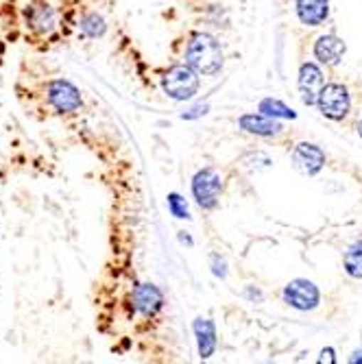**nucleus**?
<instances>
[{
  "mask_svg": "<svg viewBox=\"0 0 362 364\" xmlns=\"http://www.w3.org/2000/svg\"><path fill=\"white\" fill-rule=\"evenodd\" d=\"M223 61H225L223 46L214 36L203 33V31L192 33L190 42L186 46V63L190 68H194L203 77H212V75L220 73Z\"/></svg>",
  "mask_w": 362,
  "mask_h": 364,
  "instance_id": "nucleus-1",
  "label": "nucleus"
},
{
  "mask_svg": "<svg viewBox=\"0 0 362 364\" xmlns=\"http://www.w3.org/2000/svg\"><path fill=\"white\" fill-rule=\"evenodd\" d=\"M199 73L190 68L188 63H177L173 68H169L161 77V90L166 92L169 98L173 101H190L194 94L199 92Z\"/></svg>",
  "mask_w": 362,
  "mask_h": 364,
  "instance_id": "nucleus-2",
  "label": "nucleus"
},
{
  "mask_svg": "<svg viewBox=\"0 0 362 364\" xmlns=\"http://www.w3.org/2000/svg\"><path fill=\"white\" fill-rule=\"evenodd\" d=\"M44 98L48 107L59 114V116H70L77 114L83 107V98L81 92L75 83H70L68 79H53L46 85Z\"/></svg>",
  "mask_w": 362,
  "mask_h": 364,
  "instance_id": "nucleus-3",
  "label": "nucleus"
},
{
  "mask_svg": "<svg viewBox=\"0 0 362 364\" xmlns=\"http://www.w3.org/2000/svg\"><path fill=\"white\" fill-rule=\"evenodd\" d=\"M22 20L26 31L36 38H50L57 28V11L48 0H28L22 11Z\"/></svg>",
  "mask_w": 362,
  "mask_h": 364,
  "instance_id": "nucleus-4",
  "label": "nucleus"
},
{
  "mask_svg": "<svg viewBox=\"0 0 362 364\" xmlns=\"http://www.w3.org/2000/svg\"><path fill=\"white\" fill-rule=\"evenodd\" d=\"M316 107H319L321 116L330 118L334 122L345 120L351 112L349 90L343 83H325L316 98Z\"/></svg>",
  "mask_w": 362,
  "mask_h": 364,
  "instance_id": "nucleus-5",
  "label": "nucleus"
},
{
  "mask_svg": "<svg viewBox=\"0 0 362 364\" xmlns=\"http://www.w3.org/2000/svg\"><path fill=\"white\" fill-rule=\"evenodd\" d=\"M223 194V177L216 168H201L192 177V196L201 210H214Z\"/></svg>",
  "mask_w": 362,
  "mask_h": 364,
  "instance_id": "nucleus-6",
  "label": "nucleus"
},
{
  "mask_svg": "<svg viewBox=\"0 0 362 364\" xmlns=\"http://www.w3.org/2000/svg\"><path fill=\"white\" fill-rule=\"evenodd\" d=\"M284 304H288L290 308L299 310V312H310L314 308H319L321 304V290L316 288L314 282L297 277L284 286L282 290Z\"/></svg>",
  "mask_w": 362,
  "mask_h": 364,
  "instance_id": "nucleus-7",
  "label": "nucleus"
},
{
  "mask_svg": "<svg viewBox=\"0 0 362 364\" xmlns=\"http://www.w3.org/2000/svg\"><path fill=\"white\" fill-rule=\"evenodd\" d=\"M290 161H292V166L297 173H302L306 177H314L325 166V153L321 146H316L312 142H299L292 149Z\"/></svg>",
  "mask_w": 362,
  "mask_h": 364,
  "instance_id": "nucleus-8",
  "label": "nucleus"
},
{
  "mask_svg": "<svg viewBox=\"0 0 362 364\" xmlns=\"http://www.w3.org/2000/svg\"><path fill=\"white\" fill-rule=\"evenodd\" d=\"M131 306H134L136 314L151 318L164 306V292L155 284H138L131 292Z\"/></svg>",
  "mask_w": 362,
  "mask_h": 364,
  "instance_id": "nucleus-9",
  "label": "nucleus"
},
{
  "mask_svg": "<svg viewBox=\"0 0 362 364\" xmlns=\"http://www.w3.org/2000/svg\"><path fill=\"white\" fill-rule=\"evenodd\" d=\"M297 85H299V94H302V101L304 105H316V98L325 85V79H323V70L314 61H306L302 63L299 68V79H297Z\"/></svg>",
  "mask_w": 362,
  "mask_h": 364,
  "instance_id": "nucleus-10",
  "label": "nucleus"
},
{
  "mask_svg": "<svg viewBox=\"0 0 362 364\" xmlns=\"http://www.w3.org/2000/svg\"><path fill=\"white\" fill-rule=\"evenodd\" d=\"M238 127L245 131V134L251 136H260V138H275L282 134V122L277 118H271L262 112H251V114H243L238 118Z\"/></svg>",
  "mask_w": 362,
  "mask_h": 364,
  "instance_id": "nucleus-11",
  "label": "nucleus"
},
{
  "mask_svg": "<svg viewBox=\"0 0 362 364\" xmlns=\"http://www.w3.org/2000/svg\"><path fill=\"white\" fill-rule=\"evenodd\" d=\"M347 53V44L334 36V33H325L314 42V57L323 65H339Z\"/></svg>",
  "mask_w": 362,
  "mask_h": 364,
  "instance_id": "nucleus-12",
  "label": "nucleus"
},
{
  "mask_svg": "<svg viewBox=\"0 0 362 364\" xmlns=\"http://www.w3.org/2000/svg\"><path fill=\"white\" fill-rule=\"evenodd\" d=\"M297 18L306 26H321L330 16V0H294Z\"/></svg>",
  "mask_w": 362,
  "mask_h": 364,
  "instance_id": "nucleus-13",
  "label": "nucleus"
},
{
  "mask_svg": "<svg viewBox=\"0 0 362 364\" xmlns=\"http://www.w3.org/2000/svg\"><path fill=\"white\" fill-rule=\"evenodd\" d=\"M194 336H196V347H199V358L208 360L216 351V325L212 318H194Z\"/></svg>",
  "mask_w": 362,
  "mask_h": 364,
  "instance_id": "nucleus-14",
  "label": "nucleus"
},
{
  "mask_svg": "<svg viewBox=\"0 0 362 364\" xmlns=\"http://www.w3.org/2000/svg\"><path fill=\"white\" fill-rule=\"evenodd\" d=\"M79 28L85 38L90 40H98V38H103L105 36V31H107V22L101 14H96V11H90L81 18L79 22Z\"/></svg>",
  "mask_w": 362,
  "mask_h": 364,
  "instance_id": "nucleus-15",
  "label": "nucleus"
},
{
  "mask_svg": "<svg viewBox=\"0 0 362 364\" xmlns=\"http://www.w3.org/2000/svg\"><path fill=\"white\" fill-rule=\"evenodd\" d=\"M345 273L353 279H362V240H356L343 255Z\"/></svg>",
  "mask_w": 362,
  "mask_h": 364,
  "instance_id": "nucleus-16",
  "label": "nucleus"
},
{
  "mask_svg": "<svg viewBox=\"0 0 362 364\" xmlns=\"http://www.w3.org/2000/svg\"><path fill=\"white\" fill-rule=\"evenodd\" d=\"M257 112L267 114L271 118H284V120H294L297 118V114H294V109H290L286 103L277 101V98H265V101H260L257 105Z\"/></svg>",
  "mask_w": 362,
  "mask_h": 364,
  "instance_id": "nucleus-17",
  "label": "nucleus"
},
{
  "mask_svg": "<svg viewBox=\"0 0 362 364\" xmlns=\"http://www.w3.org/2000/svg\"><path fill=\"white\" fill-rule=\"evenodd\" d=\"M169 212L175 216V218H190V210H188V203H186V198L177 192H171L169 194Z\"/></svg>",
  "mask_w": 362,
  "mask_h": 364,
  "instance_id": "nucleus-18",
  "label": "nucleus"
},
{
  "mask_svg": "<svg viewBox=\"0 0 362 364\" xmlns=\"http://www.w3.org/2000/svg\"><path fill=\"white\" fill-rule=\"evenodd\" d=\"M210 267H212L214 277H218V279H225L227 277V262L218 253H212L210 255Z\"/></svg>",
  "mask_w": 362,
  "mask_h": 364,
  "instance_id": "nucleus-19",
  "label": "nucleus"
},
{
  "mask_svg": "<svg viewBox=\"0 0 362 364\" xmlns=\"http://www.w3.org/2000/svg\"><path fill=\"white\" fill-rule=\"evenodd\" d=\"M208 109H210V105L206 103H201V105H196V107H192L190 112H183L181 114V120H194V118H201V116H206L208 114Z\"/></svg>",
  "mask_w": 362,
  "mask_h": 364,
  "instance_id": "nucleus-20",
  "label": "nucleus"
},
{
  "mask_svg": "<svg viewBox=\"0 0 362 364\" xmlns=\"http://www.w3.org/2000/svg\"><path fill=\"white\" fill-rule=\"evenodd\" d=\"M245 296L251 301V304H260L262 299H265V294H262V290L260 288H255V286H247L245 288Z\"/></svg>",
  "mask_w": 362,
  "mask_h": 364,
  "instance_id": "nucleus-21",
  "label": "nucleus"
},
{
  "mask_svg": "<svg viewBox=\"0 0 362 364\" xmlns=\"http://www.w3.org/2000/svg\"><path fill=\"white\" fill-rule=\"evenodd\" d=\"M319 362H330V364H334V362H336V351H334L332 347L323 349V351H321V358H319Z\"/></svg>",
  "mask_w": 362,
  "mask_h": 364,
  "instance_id": "nucleus-22",
  "label": "nucleus"
},
{
  "mask_svg": "<svg viewBox=\"0 0 362 364\" xmlns=\"http://www.w3.org/2000/svg\"><path fill=\"white\" fill-rule=\"evenodd\" d=\"M179 242H181V245H188V247L194 245V240L188 236V231H179Z\"/></svg>",
  "mask_w": 362,
  "mask_h": 364,
  "instance_id": "nucleus-23",
  "label": "nucleus"
},
{
  "mask_svg": "<svg viewBox=\"0 0 362 364\" xmlns=\"http://www.w3.org/2000/svg\"><path fill=\"white\" fill-rule=\"evenodd\" d=\"M349 362H353V364H356V362H362V351H356L353 358H349Z\"/></svg>",
  "mask_w": 362,
  "mask_h": 364,
  "instance_id": "nucleus-24",
  "label": "nucleus"
},
{
  "mask_svg": "<svg viewBox=\"0 0 362 364\" xmlns=\"http://www.w3.org/2000/svg\"><path fill=\"white\" fill-rule=\"evenodd\" d=\"M358 136L362 138V116H360V120H358Z\"/></svg>",
  "mask_w": 362,
  "mask_h": 364,
  "instance_id": "nucleus-25",
  "label": "nucleus"
}]
</instances>
